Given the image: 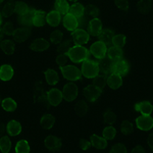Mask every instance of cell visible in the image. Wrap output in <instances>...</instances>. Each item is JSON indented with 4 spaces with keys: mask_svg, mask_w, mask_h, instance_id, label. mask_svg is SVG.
<instances>
[{
    "mask_svg": "<svg viewBox=\"0 0 153 153\" xmlns=\"http://www.w3.org/2000/svg\"><path fill=\"white\" fill-rule=\"evenodd\" d=\"M135 109L143 115H150L153 110V106L149 101H139L135 104Z\"/></svg>",
    "mask_w": 153,
    "mask_h": 153,
    "instance_id": "cell-16",
    "label": "cell"
},
{
    "mask_svg": "<svg viewBox=\"0 0 153 153\" xmlns=\"http://www.w3.org/2000/svg\"><path fill=\"white\" fill-rule=\"evenodd\" d=\"M44 145L47 148L49 151H58L62 146V143L59 138L55 137V136H48L44 140Z\"/></svg>",
    "mask_w": 153,
    "mask_h": 153,
    "instance_id": "cell-11",
    "label": "cell"
},
{
    "mask_svg": "<svg viewBox=\"0 0 153 153\" xmlns=\"http://www.w3.org/2000/svg\"><path fill=\"white\" fill-rule=\"evenodd\" d=\"M46 23H47V14H45L43 10L35 9L33 16V26L40 28V27L45 26Z\"/></svg>",
    "mask_w": 153,
    "mask_h": 153,
    "instance_id": "cell-15",
    "label": "cell"
},
{
    "mask_svg": "<svg viewBox=\"0 0 153 153\" xmlns=\"http://www.w3.org/2000/svg\"><path fill=\"white\" fill-rule=\"evenodd\" d=\"M148 146L151 150H153V135L150 136L149 139H148Z\"/></svg>",
    "mask_w": 153,
    "mask_h": 153,
    "instance_id": "cell-53",
    "label": "cell"
},
{
    "mask_svg": "<svg viewBox=\"0 0 153 153\" xmlns=\"http://www.w3.org/2000/svg\"><path fill=\"white\" fill-rule=\"evenodd\" d=\"M44 97H46L45 91H44V89L40 86V84H38V85L35 86V89H34V98H35L37 101H41V100H43Z\"/></svg>",
    "mask_w": 153,
    "mask_h": 153,
    "instance_id": "cell-41",
    "label": "cell"
},
{
    "mask_svg": "<svg viewBox=\"0 0 153 153\" xmlns=\"http://www.w3.org/2000/svg\"><path fill=\"white\" fill-rule=\"evenodd\" d=\"M117 136V130L115 128L111 125H108L107 127H105L102 131V137L104 138L106 141L109 140H113Z\"/></svg>",
    "mask_w": 153,
    "mask_h": 153,
    "instance_id": "cell-32",
    "label": "cell"
},
{
    "mask_svg": "<svg viewBox=\"0 0 153 153\" xmlns=\"http://www.w3.org/2000/svg\"><path fill=\"white\" fill-rule=\"evenodd\" d=\"M62 93L63 97L65 100L68 101H73L75 100L79 95V88L76 84L74 83H68L63 86L62 88Z\"/></svg>",
    "mask_w": 153,
    "mask_h": 153,
    "instance_id": "cell-8",
    "label": "cell"
},
{
    "mask_svg": "<svg viewBox=\"0 0 153 153\" xmlns=\"http://www.w3.org/2000/svg\"><path fill=\"white\" fill-rule=\"evenodd\" d=\"M109 153H128V150L123 145H115L110 149Z\"/></svg>",
    "mask_w": 153,
    "mask_h": 153,
    "instance_id": "cell-50",
    "label": "cell"
},
{
    "mask_svg": "<svg viewBox=\"0 0 153 153\" xmlns=\"http://www.w3.org/2000/svg\"><path fill=\"white\" fill-rule=\"evenodd\" d=\"M61 75L63 78L71 82H76V81L81 80V71L79 68L74 65H66L63 68H60Z\"/></svg>",
    "mask_w": 153,
    "mask_h": 153,
    "instance_id": "cell-3",
    "label": "cell"
},
{
    "mask_svg": "<svg viewBox=\"0 0 153 153\" xmlns=\"http://www.w3.org/2000/svg\"><path fill=\"white\" fill-rule=\"evenodd\" d=\"M66 57L68 55L66 54H62V53H59L57 56H56V63L59 68H63L65 65H66Z\"/></svg>",
    "mask_w": 153,
    "mask_h": 153,
    "instance_id": "cell-48",
    "label": "cell"
},
{
    "mask_svg": "<svg viewBox=\"0 0 153 153\" xmlns=\"http://www.w3.org/2000/svg\"><path fill=\"white\" fill-rule=\"evenodd\" d=\"M16 44L14 42L10 40V39H5V40H2L1 42V50L4 54L7 55H10L16 52Z\"/></svg>",
    "mask_w": 153,
    "mask_h": 153,
    "instance_id": "cell-25",
    "label": "cell"
},
{
    "mask_svg": "<svg viewBox=\"0 0 153 153\" xmlns=\"http://www.w3.org/2000/svg\"><path fill=\"white\" fill-rule=\"evenodd\" d=\"M126 43H127V38H126L125 35H123V34H117V35H115L114 39H113L112 41V44L114 46H117V47H124L126 45Z\"/></svg>",
    "mask_w": 153,
    "mask_h": 153,
    "instance_id": "cell-42",
    "label": "cell"
},
{
    "mask_svg": "<svg viewBox=\"0 0 153 153\" xmlns=\"http://www.w3.org/2000/svg\"><path fill=\"white\" fill-rule=\"evenodd\" d=\"M54 123H55V117H54L53 114L51 113H45L43 114L40 118V125L43 129L45 130H49L51 128H53Z\"/></svg>",
    "mask_w": 153,
    "mask_h": 153,
    "instance_id": "cell-23",
    "label": "cell"
},
{
    "mask_svg": "<svg viewBox=\"0 0 153 153\" xmlns=\"http://www.w3.org/2000/svg\"><path fill=\"white\" fill-rule=\"evenodd\" d=\"M73 39L78 45H84V44L88 43L90 40V34L88 33L86 30L79 29L78 31L74 32Z\"/></svg>",
    "mask_w": 153,
    "mask_h": 153,
    "instance_id": "cell-13",
    "label": "cell"
},
{
    "mask_svg": "<svg viewBox=\"0 0 153 153\" xmlns=\"http://www.w3.org/2000/svg\"><path fill=\"white\" fill-rule=\"evenodd\" d=\"M70 7L68 0H55V9L61 14V16L70 13Z\"/></svg>",
    "mask_w": 153,
    "mask_h": 153,
    "instance_id": "cell-29",
    "label": "cell"
},
{
    "mask_svg": "<svg viewBox=\"0 0 153 153\" xmlns=\"http://www.w3.org/2000/svg\"><path fill=\"white\" fill-rule=\"evenodd\" d=\"M34 11L35 9L29 8V10L25 12L24 14L19 16V23L23 27H30L33 25V16H34Z\"/></svg>",
    "mask_w": 153,
    "mask_h": 153,
    "instance_id": "cell-19",
    "label": "cell"
},
{
    "mask_svg": "<svg viewBox=\"0 0 153 153\" xmlns=\"http://www.w3.org/2000/svg\"><path fill=\"white\" fill-rule=\"evenodd\" d=\"M90 139H91V142H92V145L95 148H97V149L103 150L107 147V141H106L103 137H100V136L94 134L91 136Z\"/></svg>",
    "mask_w": 153,
    "mask_h": 153,
    "instance_id": "cell-30",
    "label": "cell"
},
{
    "mask_svg": "<svg viewBox=\"0 0 153 153\" xmlns=\"http://www.w3.org/2000/svg\"><path fill=\"white\" fill-rule=\"evenodd\" d=\"M95 80V83L97 86H99L100 88H103L104 87V85H107V79L105 78V76H103L102 75H99L97 76L96 79H94Z\"/></svg>",
    "mask_w": 153,
    "mask_h": 153,
    "instance_id": "cell-49",
    "label": "cell"
},
{
    "mask_svg": "<svg viewBox=\"0 0 153 153\" xmlns=\"http://www.w3.org/2000/svg\"><path fill=\"white\" fill-rule=\"evenodd\" d=\"M44 76H45V81L47 82L49 85H56L58 83V74L57 71L53 68H48L47 71L44 73Z\"/></svg>",
    "mask_w": 153,
    "mask_h": 153,
    "instance_id": "cell-28",
    "label": "cell"
},
{
    "mask_svg": "<svg viewBox=\"0 0 153 153\" xmlns=\"http://www.w3.org/2000/svg\"><path fill=\"white\" fill-rule=\"evenodd\" d=\"M131 153H145V149L141 146H136L133 148V150Z\"/></svg>",
    "mask_w": 153,
    "mask_h": 153,
    "instance_id": "cell-52",
    "label": "cell"
},
{
    "mask_svg": "<svg viewBox=\"0 0 153 153\" xmlns=\"http://www.w3.org/2000/svg\"><path fill=\"white\" fill-rule=\"evenodd\" d=\"M89 109H90V104L88 101L86 100H81L80 102L76 104V110L81 113V114H86Z\"/></svg>",
    "mask_w": 153,
    "mask_h": 153,
    "instance_id": "cell-43",
    "label": "cell"
},
{
    "mask_svg": "<svg viewBox=\"0 0 153 153\" xmlns=\"http://www.w3.org/2000/svg\"><path fill=\"white\" fill-rule=\"evenodd\" d=\"M92 146L93 145H92V142H91V139H83L82 141H81V148H82L83 150H85V151L89 150Z\"/></svg>",
    "mask_w": 153,
    "mask_h": 153,
    "instance_id": "cell-51",
    "label": "cell"
},
{
    "mask_svg": "<svg viewBox=\"0 0 153 153\" xmlns=\"http://www.w3.org/2000/svg\"><path fill=\"white\" fill-rule=\"evenodd\" d=\"M63 33L59 30H55L51 33L50 36V41L52 42L53 44H56V45H59L61 42H63Z\"/></svg>",
    "mask_w": 153,
    "mask_h": 153,
    "instance_id": "cell-37",
    "label": "cell"
},
{
    "mask_svg": "<svg viewBox=\"0 0 153 153\" xmlns=\"http://www.w3.org/2000/svg\"><path fill=\"white\" fill-rule=\"evenodd\" d=\"M63 98H65L63 97V93L60 90L55 88L50 89L46 93V100L51 106H58L62 102Z\"/></svg>",
    "mask_w": 153,
    "mask_h": 153,
    "instance_id": "cell-6",
    "label": "cell"
},
{
    "mask_svg": "<svg viewBox=\"0 0 153 153\" xmlns=\"http://www.w3.org/2000/svg\"><path fill=\"white\" fill-rule=\"evenodd\" d=\"M133 130H134V127H133L132 123L130 122H124L120 125V132L125 136L131 135L133 133Z\"/></svg>",
    "mask_w": 153,
    "mask_h": 153,
    "instance_id": "cell-40",
    "label": "cell"
},
{
    "mask_svg": "<svg viewBox=\"0 0 153 153\" xmlns=\"http://www.w3.org/2000/svg\"><path fill=\"white\" fill-rule=\"evenodd\" d=\"M68 1L73 2V3H76V2H78V0H68Z\"/></svg>",
    "mask_w": 153,
    "mask_h": 153,
    "instance_id": "cell-54",
    "label": "cell"
},
{
    "mask_svg": "<svg viewBox=\"0 0 153 153\" xmlns=\"http://www.w3.org/2000/svg\"><path fill=\"white\" fill-rule=\"evenodd\" d=\"M4 1V0H1V2H3Z\"/></svg>",
    "mask_w": 153,
    "mask_h": 153,
    "instance_id": "cell-55",
    "label": "cell"
},
{
    "mask_svg": "<svg viewBox=\"0 0 153 153\" xmlns=\"http://www.w3.org/2000/svg\"><path fill=\"white\" fill-rule=\"evenodd\" d=\"M1 107L2 109L5 110L7 112H12L16 109L18 104H16V101L13 98L7 97V98H3L1 100Z\"/></svg>",
    "mask_w": 153,
    "mask_h": 153,
    "instance_id": "cell-26",
    "label": "cell"
},
{
    "mask_svg": "<svg viewBox=\"0 0 153 153\" xmlns=\"http://www.w3.org/2000/svg\"><path fill=\"white\" fill-rule=\"evenodd\" d=\"M117 8L123 11H128L130 8V1L129 0H115L114 1Z\"/></svg>",
    "mask_w": 153,
    "mask_h": 153,
    "instance_id": "cell-44",
    "label": "cell"
},
{
    "mask_svg": "<svg viewBox=\"0 0 153 153\" xmlns=\"http://www.w3.org/2000/svg\"><path fill=\"white\" fill-rule=\"evenodd\" d=\"M97 37L99 39V41L104 42L105 44H109L112 43L113 39L115 37V33L111 29H103Z\"/></svg>",
    "mask_w": 153,
    "mask_h": 153,
    "instance_id": "cell-20",
    "label": "cell"
},
{
    "mask_svg": "<svg viewBox=\"0 0 153 153\" xmlns=\"http://www.w3.org/2000/svg\"><path fill=\"white\" fill-rule=\"evenodd\" d=\"M14 151H16V153H30L31 148H30L29 142L25 139L19 140V142H16Z\"/></svg>",
    "mask_w": 153,
    "mask_h": 153,
    "instance_id": "cell-33",
    "label": "cell"
},
{
    "mask_svg": "<svg viewBox=\"0 0 153 153\" xmlns=\"http://www.w3.org/2000/svg\"><path fill=\"white\" fill-rule=\"evenodd\" d=\"M16 4L14 2H8L4 7L1 8V18H7V16H10L12 12L16 10Z\"/></svg>",
    "mask_w": 153,
    "mask_h": 153,
    "instance_id": "cell-34",
    "label": "cell"
},
{
    "mask_svg": "<svg viewBox=\"0 0 153 153\" xmlns=\"http://www.w3.org/2000/svg\"><path fill=\"white\" fill-rule=\"evenodd\" d=\"M129 65L126 60H117L114 61L111 65V71L113 75H117L118 76H125L129 73Z\"/></svg>",
    "mask_w": 153,
    "mask_h": 153,
    "instance_id": "cell-9",
    "label": "cell"
},
{
    "mask_svg": "<svg viewBox=\"0 0 153 153\" xmlns=\"http://www.w3.org/2000/svg\"><path fill=\"white\" fill-rule=\"evenodd\" d=\"M16 28H14V25L10 23V22H2L1 23V32L2 34H5V35H13Z\"/></svg>",
    "mask_w": 153,
    "mask_h": 153,
    "instance_id": "cell-36",
    "label": "cell"
},
{
    "mask_svg": "<svg viewBox=\"0 0 153 153\" xmlns=\"http://www.w3.org/2000/svg\"><path fill=\"white\" fill-rule=\"evenodd\" d=\"M12 36L18 42H25L30 36V30L27 27H19L16 29Z\"/></svg>",
    "mask_w": 153,
    "mask_h": 153,
    "instance_id": "cell-21",
    "label": "cell"
},
{
    "mask_svg": "<svg viewBox=\"0 0 153 153\" xmlns=\"http://www.w3.org/2000/svg\"><path fill=\"white\" fill-rule=\"evenodd\" d=\"M61 22V14L56 10H50L47 13V24L51 27H57Z\"/></svg>",
    "mask_w": 153,
    "mask_h": 153,
    "instance_id": "cell-24",
    "label": "cell"
},
{
    "mask_svg": "<svg viewBox=\"0 0 153 153\" xmlns=\"http://www.w3.org/2000/svg\"><path fill=\"white\" fill-rule=\"evenodd\" d=\"M90 53L92 56H94L97 59H103L107 54V47L106 44L102 41H96L91 45Z\"/></svg>",
    "mask_w": 153,
    "mask_h": 153,
    "instance_id": "cell-5",
    "label": "cell"
},
{
    "mask_svg": "<svg viewBox=\"0 0 153 153\" xmlns=\"http://www.w3.org/2000/svg\"><path fill=\"white\" fill-rule=\"evenodd\" d=\"M13 75H14V71L11 65H1V68H0V79H1V81L6 82V81L11 80Z\"/></svg>",
    "mask_w": 153,
    "mask_h": 153,
    "instance_id": "cell-22",
    "label": "cell"
},
{
    "mask_svg": "<svg viewBox=\"0 0 153 153\" xmlns=\"http://www.w3.org/2000/svg\"><path fill=\"white\" fill-rule=\"evenodd\" d=\"M30 48L35 52H44L49 48V42L45 38L35 39L30 45Z\"/></svg>",
    "mask_w": 153,
    "mask_h": 153,
    "instance_id": "cell-12",
    "label": "cell"
},
{
    "mask_svg": "<svg viewBox=\"0 0 153 153\" xmlns=\"http://www.w3.org/2000/svg\"><path fill=\"white\" fill-rule=\"evenodd\" d=\"M115 113L112 109H107L103 113V120L107 125H112L115 122Z\"/></svg>",
    "mask_w": 153,
    "mask_h": 153,
    "instance_id": "cell-39",
    "label": "cell"
},
{
    "mask_svg": "<svg viewBox=\"0 0 153 153\" xmlns=\"http://www.w3.org/2000/svg\"><path fill=\"white\" fill-rule=\"evenodd\" d=\"M86 13L89 14V16L95 18L98 14V7L95 5V4H89L86 7Z\"/></svg>",
    "mask_w": 153,
    "mask_h": 153,
    "instance_id": "cell-47",
    "label": "cell"
},
{
    "mask_svg": "<svg viewBox=\"0 0 153 153\" xmlns=\"http://www.w3.org/2000/svg\"><path fill=\"white\" fill-rule=\"evenodd\" d=\"M88 30H89V32H90L91 34L98 36L100 34V32L103 30L102 22H101L100 19L97 18V16L92 18L88 23Z\"/></svg>",
    "mask_w": 153,
    "mask_h": 153,
    "instance_id": "cell-14",
    "label": "cell"
},
{
    "mask_svg": "<svg viewBox=\"0 0 153 153\" xmlns=\"http://www.w3.org/2000/svg\"><path fill=\"white\" fill-rule=\"evenodd\" d=\"M80 27V19L68 13L63 19V28L68 32H76Z\"/></svg>",
    "mask_w": 153,
    "mask_h": 153,
    "instance_id": "cell-10",
    "label": "cell"
},
{
    "mask_svg": "<svg viewBox=\"0 0 153 153\" xmlns=\"http://www.w3.org/2000/svg\"><path fill=\"white\" fill-rule=\"evenodd\" d=\"M107 85L110 89H113V90H117V89L120 88L123 85L122 76H118L117 75L111 74L109 76V78L107 79Z\"/></svg>",
    "mask_w": 153,
    "mask_h": 153,
    "instance_id": "cell-31",
    "label": "cell"
},
{
    "mask_svg": "<svg viewBox=\"0 0 153 153\" xmlns=\"http://www.w3.org/2000/svg\"><path fill=\"white\" fill-rule=\"evenodd\" d=\"M107 58L111 61H117L120 60L124 55V52H123V49L120 47H117V46L112 45L111 47H109L107 49Z\"/></svg>",
    "mask_w": 153,
    "mask_h": 153,
    "instance_id": "cell-17",
    "label": "cell"
},
{
    "mask_svg": "<svg viewBox=\"0 0 153 153\" xmlns=\"http://www.w3.org/2000/svg\"><path fill=\"white\" fill-rule=\"evenodd\" d=\"M81 73L87 79H96L100 75L99 63L94 60H87L83 62L81 68Z\"/></svg>",
    "mask_w": 153,
    "mask_h": 153,
    "instance_id": "cell-2",
    "label": "cell"
},
{
    "mask_svg": "<svg viewBox=\"0 0 153 153\" xmlns=\"http://www.w3.org/2000/svg\"><path fill=\"white\" fill-rule=\"evenodd\" d=\"M68 58H70L75 63H82L88 60L89 56V51L86 47H84L83 45H76L71 46L70 51L68 52Z\"/></svg>",
    "mask_w": 153,
    "mask_h": 153,
    "instance_id": "cell-1",
    "label": "cell"
},
{
    "mask_svg": "<svg viewBox=\"0 0 153 153\" xmlns=\"http://www.w3.org/2000/svg\"><path fill=\"white\" fill-rule=\"evenodd\" d=\"M136 127L141 131L148 132L153 129V118L150 115H140L136 118Z\"/></svg>",
    "mask_w": 153,
    "mask_h": 153,
    "instance_id": "cell-7",
    "label": "cell"
},
{
    "mask_svg": "<svg viewBox=\"0 0 153 153\" xmlns=\"http://www.w3.org/2000/svg\"><path fill=\"white\" fill-rule=\"evenodd\" d=\"M29 8L30 7L27 5L26 3H24V2H16L14 12H16V14H19V16H22V14H24L25 12L28 11Z\"/></svg>",
    "mask_w": 153,
    "mask_h": 153,
    "instance_id": "cell-45",
    "label": "cell"
},
{
    "mask_svg": "<svg viewBox=\"0 0 153 153\" xmlns=\"http://www.w3.org/2000/svg\"><path fill=\"white\" fill-rule=\"evenodd\" d=\"M11 149V142L9 140V138L2 136L1 140H0V150L1 153H9Z\"/></svg>",
    "mask_w": 153,
    "mask_h": 153,
    "instance_id": "cell-35",
    "label": "cell"
},
{
    "mask_svg": "<svg viewBox=\"0 0 153 153\" xmlns=\"http://www.w3.org/2000/svg\"><path fill=\"white\" fill-rule=\"evenodd\" d=\"M71 45H70V42L68 41H63L61 42L59 45H57V50L59 53H62V54H68V52L70 51L71 49Z\"/></svg>",
    "mask_w": 153,
    "mask_h": 153,
    "instance_id": "cell-46",
    "label": "cell"
},
{
    "mask_svg": "<svg viewBox=\"0 0 153 153\" xmlns=\"http://www.w3.org/2000/svg\"><path fill=\"white\" fill-rule=\"evenodd\" d=\"M6 130L9 136L16 137V136H18L22 133V125L19 124L18 120H9L6 125Z\"/></svg>",
    "mask_w": 153,
    "mask_h": 153,
    "instance_id": "cell-18",
    "label": "cell"
},
{
    "mask_svg": "<svg viewBox=\"0 0 153 153\" xmlns=\"http://www.w3.org/2000/svg\"><path fill=\"white\" fill-rule=\"evenodd\" d=\"M137 7L141 13H146L151 7V0H139L137 3Z\"/></svg>",
    "mask_w": 153,
    "mask_h": 153,
    "instance_id": "cell-38",
    "label": "cell"
},
{
    "mask_svg": "<svg viewBox=\"0 0 153 153\" xmlns=\"http://www.w3.org/2000/svg\"><path fill=\"white\" fill-rule=\"evenodd\" d=\"M101 94H102V88H100L96 84H89L84 88V95L86 99L91 102L97 101L101 97Z\"/></svg>",
    "mask_w": 153,
    "mask_h": 153,
    "instance_id": "cell-4",
    "label": "cell"
},
{
    "mask_svg": "<svg viewBox=\"0 0 153 153\" xmlns=\"http://www.w3.org/2000/svg\"><path fill=\"white\" fill-rule=\"evenodd\" d=\"M85 12H86L85 6L82 3H80V2L73 3L70 7V14H73V16H75L79 19H82V16H84Z\"/></svg>",
    "mask_w": 153,
    "mask_h": 153,
    "instance_id": "cell-27",
    "label": "cell"
}]
</instances>
